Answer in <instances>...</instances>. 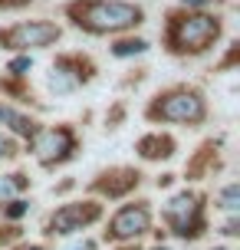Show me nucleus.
I'll return each instance as SVG.
<instances>
[{
  "label": "nucleus",
  "mask_w": 240,
  "mask_h": 250,
  "mask_svg": "<svg viewBox=\"0 0 240 250\" xmlns=\"http://www.w3.org/2000/svg\"><path fill=\"white\" fill-rule=\"evenodd\" d=\"M69 13L76 17L79 26H86L92 33H115V30L141 23V7L125 3V0H82V3H73Z\"/></svg>",
  "instance_id": "nucleus-1"
},
{
  "label": "nucleus",
  "mask_w": 240,
  "mask_h": 250,
  "mask_svg": "<svg viewBox=\"0 0 240 250\" xmlns=\"http://www.w3.org/2000/svg\"><path fill=\"white\" fill-rule=\"evenodd\" d=\"M220 37V20L198 13V17H171V50L178 53H204Z\"/></svg>",
  "instance_id": "nucleus-2"
},
{
  "label": "nucleus",
  "mask_w": 240,
  "mask_h": 250,
  "mask_svg": "<svg viewBox=\"0 0 240 250\" xmlns=\"http://www.w3.org/2000/svg\"><path fill=\"white\" fill-rule=\"evenodd\" d=\"M152 119H164V122H201L204 119V99L194 92V89H171L158 96L152 109H148Z\"/></svg>",
  "instance_id": "nucleus-3"
},
{
  "label": "nucleus",
  "mask_w": 240,
  "mask_h": 250,
  "mask_svg": "<svg viewBox=\"0 0 240 250\" xmlns=\"http://www.w3.org/2000/svg\"><path fill=\"white\" fill-rule=\"evenodd\" d=\"M53 40H60V26L46 20H26L10 30H0V43H7L10 50H40L50 46Z\"/></svg>",
  "instance_id": "nucleus-4"
},
{
  "label": "nucleus",
  "mask_w": 240,
  "mask_h": 250,
  "mask_svg": "<svg viewBox=\"0 0 240 250\" xmlns=\"http://www.w3.org/2000/svg\"><path fill=\"white\" fill-rule=\"evenodd\" d=\"M76 148V138L69 128H46V132H40L37 142H33V151H37V158L43 165H53V162H66L69 155Z\"/></svg>",
  "instance_id": "nucleus-5"
},
{
  "label": "nucleus",
  "mask_w": 240,
  "mask_h": 250,
  "mask_svg": "<svg viewBox=\"0 0 240 250\" xmlns=\"http://www.w3.org/2000/svg\"><path fill=\"white\" fill-rule=\"evenodd\" d=\"M164 214H168V221L178 227V234L181 237H198L201 230V204H198V198L194 194H178V198H171V204L164 208Z\"/></svg>",
  "instance_id": "nucleus-6"
},
{
  "label": "nucleus",
  "mask_w": 240,
  "mask_h": 250,
  "mask_svg": "<svg viewBox=\"0 0 240 250\" xmlns=\"http://www.w3.org/2000/svg\"><path fill=\"white\" fill-rule=\"evenodd\" d=\"M145 230H148V208H145V204H125V208L112 217L109 237L112 240H128V237L145 234Z\"/></svg>",
  "instance_id": "nucleus-7"
},
{
  "label": "nucleus",
  "mask_w": 240,
  "mask_h": 250,
  "mask_svg": "<svg viewBox=\"0 0 240 250\" xmlns=\"http://www.w3.org/2000/svg\"><path fill=\"white\" fill-rule=\"evenodd\" d=\"M99 217V204H66V208H60V211L53 214V234H73V230H79V227L92 224Z\"/></svg>",
  "instance_id": "nucleus-8"
},
{
  "label": "nucleus",
  "mask_w": 240,
  "mask_h": 250,
  "mask_svg": "<svg viewBox=\"0 0 240 250\" xmlns=\"http://www.w3.org/2000/svg\"><path fill=\"white\" fill-rule=\"evenodd\" d=\"M171 148H175V142H171V138H161V135H148V138L139 142V151L145 158H168Z\"/></svg>",
  "instance_id": "nucleus-9"
},
{
  "label": "nucleus",
  "mask_w": 240,
  "mask_h": 250,
  "mask_svg": "<svg viewBox=\"0 0 240 250\" xmlns=\"http://www.w3.org/2000/svg\"><path fill=\"white\" fill-rule=\"evenodd\" d=\"M145 40H122V43H115L112 46V53L115 56H132V53H145Z\"/></svg>",
  "instance_id": "nucleus-10"
},
{
  "label": "nucleus",
  "mask_w": 240,
  "mask_h": 250,
  "mask_svg": "<svg viewBox=\"0 0 240 250\" xmlns=\"http://www.w3.org/2000/svg\"><path fill=\"white\" fill-rule=\"evenodd\" d=\"M20 185H23V178H20V175H17V181H7V178H0V201H7Z\"/></svg>",
  "instance_id": "nucleus-11"
},
{
  "label": "nucleus",
  "mask_w": 240,
  "mask_h": 250,
  "mask_svg": "<svg viewBox=\"0 0 240 250\" xmlns=\"http://www.w3.org/2000/svg\"><path fill=\"white\" fill-rule=\"evenodd\" d=\"M224 208H227V211H237V185H230L227 191H224Z\"/></svg>",
  "instance_id": "nucleus-12"
},
{
  "label": "nucleus",
  "mask_w": 240,
  "mask_h": 250,
  "mask_svg": "<svg viewBox=\"0 0 240 250\" xmlns=\"http://www.w3.org/2000/svg\"><path fill=\"white\" fill-rule=\"evenodd\" d=\"M26 69H30V60H13L10 62V73H17V76H23Z\"/></svg>",
  "instance_id": "nucleus-13"
},
{
  "label": "nucleus",
  "mask_w": 240,
  "mask_h": 250,
  "mask_svg": "<svg viewBox=\"0 0 240 250\" xmlns=\"http://www.w3.org/2000/svg\"><path fill=\"white\" fill-rule=\"evenodd\" d=\"M23 211H26V204H23V201H13L10 208H7V217H20Z\"/></svg>",
  "instance_id": "nucleus-14"
},
{
  "label": "nucleus",
  "mask_w": 240,
  "mask_h": 250,
  "mask_svg": "<svg viewBox=\"0 0 240 250\" xmlns=\"http://www.w3.org/2000/svg\"><path fill=\"white\" fill-rule=\"evenodd\" d=\"M181 3H191V7H201V3H211V0H181Z\"/></svg>",
  "instance_id": "nucleus-15"
},
{
  "label": "nucleus",
  "mask_w": 240,
  "mask_h": 250,
  "mask_svg": "<svg viewBox=\"0 0 240 250\" xmlns=\"http://www.w3.org/2000/svg\"><path fill=\"white\" fill-rule=\"evenodd\" d=\"M3 151H7V142H3V138H0V155H3Z\"/></svg>",
  "instance_id": "nucleus-16"
},
{
  "label": "nucleus",
  "mask_w": 240,
  "mask_h": 250,
  "mask_svg": "<svg viewBox=\"0 0 240 250\" xmlns=\"http://www.w3.org/2000/svg\"><path fill=\"white\" fill-rule=\"evenodd\" d=\"M30 250H43V247H30Z\"/></svg>",
  "instance_id": "nucleus-17"
},
{
  "label": "nucleus",
  "mask_w": 240,
  "mask_h": 250,
  "mask_svg": "<svg viewBox=\"0 0 240 250\" xmlns=\"http://www.w3.org/2000/svg\"><path fill=\"white\" fill-rule=\"evenodd\" d=\"M217 250H227V247H217Z\"/></svg>",
  "instance_id": "nucleus-18"
}]
</instances>
